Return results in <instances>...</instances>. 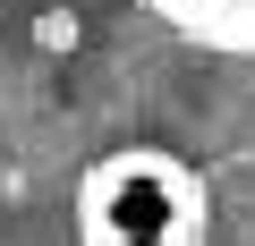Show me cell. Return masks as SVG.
I'll return each mask as SVG.
<instances>
[{"instance_id": "cell-2", "label": "cell", "mask_w": 255, "mask_h": 246, "mask_svg": "<svg viewBox=\"0 0 255 246\" xmlns=\"http://www.w3.org/2000/svg\"><path fill=\"white\" fill-rule=\"evenodd\" d=\"M145 17H162L170 34L204 43V51H238L255 60V0H136Z\"/></svg>"}, {"instance_id": "cell-1", "label": "cell", "mask_w": 255, "mask_h": 246, "mask_svg": "<svg viewBox=\"0 0 255 246\" xmlns=\"http://www.w3.org/2000/svg\"><path fill=\"white\" fill-rule=\"evenodd\" d=\"M204 170L162 145H119L77 178V246H204Z\"/></svg>"}]
</instances>
